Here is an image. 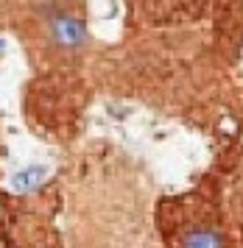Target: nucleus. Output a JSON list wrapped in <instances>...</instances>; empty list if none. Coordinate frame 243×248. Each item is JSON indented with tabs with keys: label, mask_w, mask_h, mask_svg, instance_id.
Returning a JSON list of instances; mask_svg holds the SVG:
<instances>
[{
	"label": "nucleus",
	"mask_w": 243,
	"mask_h": 248,
	"mask_svg": "<svg viewBox=\"0 0 243 248\" xmlns=\"http://www.w3.org/2000/svg\"><path fill=\"white\" fill-rule=\"evenodd\" d=\"M53 36L56 42L62 45H81L87 39V28L81 20H73V17H56L53 20Z\"/></svg>",
	"instance_id": "obj_1"
},
{
	"label": "nucleus",
	"mask_w": 243,
	"mask_h": 248,
	"mask_svg": "<svg viewBox=\"0 0 243 248\" xmlns=\"http://www.w3.org/2000/svg\"><path fill=\"white\" fill-rule=\"evenodd\" d=\"M182 248H224V240L218 237L215 229L204 226V229H193L185 234L182 240Z\"/></svg>",
	"instance_id": "obj_2"
},
{
	"label": "nucleus",
	"mask_w": 243,
	"mask_h": 248,
	"mask_svg": "<svg viewBox=\"0 0 243 248\" xmlns=\"http://www.w3.org/2000/svg\"><path fill=\"white\" fill-rule=\"evenodd\" d=\"M42 179H45V168L34 165V168L20 170V173L11 179V187H14L17 192H28V190H34V187H39V184H42Z\"/></svg>",
	"instance_id": "obj_3"
}]
</instances>
